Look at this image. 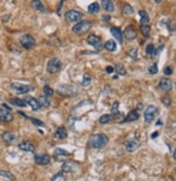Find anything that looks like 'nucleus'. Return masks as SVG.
I'll list each match as a JSON object with an SVG mask.
<instances>
[{
    "mask_svg": "<svg viewBox=\"0 0 176 181\" xmlns=\"http://www.w3.org/2000/svg\"><path fill=\"white\" fill-rule=\"evenodd\" d=\"M110 32H111V34L113 35L114 38H115L116 40L118 41V44H123V34H122V32H121L120 28H118V27H111V28H110Z\"/></svg>",
    "mask_w": 176,
    "mask_h": 181,
    "instance_id": "aec40b11",
    "label": "nucleus"
},
{
    "mask_svg": "<svg viewBox=\"0 0 176 181\" xmlns=\"http://www.w3.org/2000/svg\"><path fill=\"white\" fill-rule=\"evenodd\" d=\"M51 181H65V175H64L63 171H60V173H56V175L52 177Z\"/></svg>",
    "mask_w": 176,
    "mask_h": 181,
    "instance_id": "473e14b6",
    "label": "nucleus"
},
{
    "mask_svg": "<svg viewBox=\"0 0 176 181\" xmlns=\"http://www.w3.org/2000/svg\"><path fill=\"white\" fill-rule=\"evenodd\" d=\"M157 115H158V109H157V106H154V105H148L147 109L145 110V114H144L145 121H146L147 123H151V122L154 121Z\"/></svg>",
    "mask_w": 176,
    "mask_h": 181,
    "instance_id": "6e6552de",
    "label": "nucleus"
},
{
    "mask_svg": "<svg viewBox=\"0 0 176 181\" xmlns=\"http://www.w3.org/2000/svg\"><path fill=\"white\" fill-rule=\"evenodd\" d=\"M38 103H39L40 107H44V109H48L49 106L51 105V102H50V99L48 97H46V96H41V97H39L38 99Z\"/></svg>",
    "mask_w": 176,
    "mask_h": 181,
    "instance_id": "b1692460",
    "label": "nucleus"
},
{
    "mask_svg": "<svg viewBox=\"0 0 176 181\" xmlns=\"http://www.w3.org/2000/svg\"><path fill=\"white\" fill-rule=\"evenodd\" d=\"M91 80H92V78L89 76V75L84 74V77H83V81H82V86H84V87L89 86V85L91 84Z\"/></svg>",
    "mask_w": 176,
    "mask_h": 181,
    "instance_id": "f704fd0d",
    "label": "nucleus"
},
{
    "mask_svg": "<svg viewBox=\"0 0 176 181\" xmlns=\"http://www.w3.org/2000/svg\"><path fill=\"white\" fill-rule=\"evenodd\" d=\"M24 101H25L26 104H28L30 107H32L33 111L36 112V111H38V110H40V105H39V103H38L37 99L30 97V96H27V97L24 99Z\"/></svg>",
    "mask_w": 176,
    "mask_h": 181,
    "instance_id": "2eb2a0df",
    "label": "nucleus"
},
{
    "mask_svg": "<svg viewBox=\"0 0 176 181\" xmlns=\"http://www.w3.org/2000/svg\"><path fill=\"white\" fill-rule=\"evenodd\" d=\"M61 69H62V62L59 59L53 58L48 61L47 70H48L49 74H57L58 72H60Z\"/></svg>",
    "mask_w": 176,
    "mask_h": 181,
    "instance_id": "20e7f679",
    "label": "nucleus"
},
{
    "mask_svg": "<svg viewBox=\"0 0 176 181\" xmlns=\"http://www.w3.org/2000/svg\"><path fill=\"white\" fill-rule=\"evenodd\" d=\"M109 142V138L104 133H97L89 138V145L92 149H102Z\"/></svg>",
    "mask_w": 176,
    "mask_h": 181,
    "instance_id": "f257e3e1",
    "label": "nucleus"
},
{
    "mask_svg": "<svg viewBox=\"0 0 176 181\" xmlns=\"http://www.w3.org/2000/svg\"><path fill=\"white\" fill-rule=\"evenodd\" d=\"M162 49H163V46L160 47V48L157 50L156 46H154L153 44H147V47H146V53L150 56H156L161 50H162Z\"/></svg>",
    "mask_w": 176,
    "mask_h": 181,
    "instance_id": "6ab92c4d",
    "label": "nucleus"
},
{
    "mask_svg": "<svg viewBox=\"0 0 176 181\" xmlns=\"http://www.w3.org/2000/svg\"><path fill=\"white\" fill-rule=\"evenodd\" d=\"M163 73H164V75H165V76H170V75L173 74V69L171 66H166L165 69H164Z\"/></svg>",
    "mask_w": 176,
    "mask_h": 181,
    "instance_id": "37998d69",
    "label": "nucleus"
},
{
    "mask_svg": "<svg viewBox=\"0 0 176 181\" xmlns=\"http://www.w3.org/2000/svg\"><path fill=\"white\" fill-rule=\"evenodd\" d=\"M118 106H120V104H118V102H114L113 105H112V109H111V116L113 117V118H118V117H120L121 113L118 111Z\"/></svg>",
    "mask_w": 176,
    "mask_h": 181,
    "instance_id": "cd10ccee",
    "label": "nucleus"
},
{
    "mask_svg": "<svg viewBox=\"0 0 176 181\" xmlns=\"http://www.w3.org/2000/svg\"><path fill=\"white\" fill-rule=\"evenodd\" d=\"M157 136H158V132H157V131H156V132H153V133H152V135H151V138H156Z\"/></svg>",
    "mask_w": 176,
    "mask_h": 181,
    "instance_id": "de8ad7c7",
    "label": "nucleus"
},
{
    "mask_svg": "<svg viewBox=\"0 0 176 181\" xmlns=\"http://www.w3.org/2000/svg\"><path fill=\"white\" fill-rule=\"evenodd\" d=\"M10 103L13 105H16V106L19 107H25L26 105H27L24 100H22V99H16V98L10 99Z\"/></svg>",
    "mask_w": 176,
    "mask_h": 181,
    "instance_id": "c85d7f7f",
    "label": "nucleus"
},
{
    "mask_svg": "<svg viewBox=\"0 0 176 181\" xmlns=\"http://www.w3.org/2000/svg\"><path fill=\"white\" fill-rule=\"evenodd\" d=\"M114 70H116V73H118V75H125L126 74L125 69L121 64H116L115 67H114Z\"/></svg>",
    "mask_w": 176,
    "mask_h": 181,
    "instance_id": "ea45409f",
    "label": "nucleus"
},
{
    "mask_svg": "<svg viewBox=\"0 0 176 181\" xmlns=\"http://www.w3.org/2000/svg\"><path fill=\"white\" fill-rule=\"evenodd\" d=\"M158 65H157V63H153V64L151 65V66H149L148 69V72L150 75H156L157 73H158Z\"/></svg>",
    "mask_w": 176,
    "mask_h": 181,
    "instance_id": "a19ab883",
    "label": "nucleus"
},
{
    "mask_svg": "<svg viewBox=\"0 0 176 181\" xmlns=\"http://www.w3.org/2000/svg\"><path fill=\"white\" fill-rule=\"evenodd\" d=\"M139 16H140V25H148L149 21H150V18H149L148 13L144 10H140Z\"/></svg>",
    "mask_w": 176,
    "mask_h": 181,
    "instance_id": "393cba45",
    "label": "nucleus"
},
{
    "mask_svg": "<svg viewBox=\"0 0 176 181\" xmlns=\"http://www.w3.org/2000/svg\"><path fill=\"white\" fill-rule=\"evenodd\" d=\"M44 93H45V96H46V97L50 98V97H52V96H53V90L51 89V87L45 86V87H44Z\"/></svg>",
    "mask_w": 176,
    "mask_h": 181,
    "instance_id": "58836bf2",
    "label": "nucleus"
},
{
    "mask_svg": "<svg viewBox=\"0 0 176 181\" xmlns=\"http://www.w3.org/2000/svg\"><path fill=\"white\" fill-rule=\"evenodd\" d=\"M58 92L60 95H62L63 97H68V98H72L77 93L76 91V88L72 85H68V84H61L58 86Z\"/></svg>",
    "mask_w": 176,
    "mask_h": 181,
    "instance_id": "f03ea898",
    "label": "nucleus"
},
{
    "mask_svg": "<svg viewBox=\"0 0 176 181\" xmlns=\"http://www.w3.org/2000/svg\"><path fill=\"white\" fill-rule=\"evenodd\" d=\"M100 11V4L98 2H92L89 7H88V12L90 14H96Z\"/></svg>",
    "mask_w": 176,
    "mask_h": 181,
    "instance_id": "bb28decb",
    "label": "nucleus"
},
{
    "mask_svg": "<svg viewBox=\"0 0 176 181\" xmlns=\"http://www.w3.org/2000/svg\"><path fill=\"white\" fill-rule=\"evenodd\" d=\"M1 138H2V140L6 141V142H8V143L14 142V141L18 140V136H16L15 133H13V132H4V133H2Z\"/></svg>",
    "mask_w": 176,
    "mask_h": 181,
    "instance_id": "412c9836",
    "label": "nucleus"
},
{
    "mask_svg": "<svg viewBox=\"0 0 176 181\" xmlns=\"http://www.w3.org/2000/svg\"><path fill=\"white\" fill-rule=\"evenodd\" d=\"M161 124H163L162 121H160V119H159V121L157 122V126H161Z\"/></svg>",
    "mask_w": 176,
    "mask_h": 181,
    "instance_id": "09e8293b",
    "label": "nucleus"
},
{
    "mask_svg": "<svg viewBox=\"0 0 176 181\" xmlns=\"http://www.w3.org/2000/svg\"><path fill=\"white\" fill-rule=\"evenodd\" d=\"M87 42L90 44V46H92L95 49H96L97 51H101L102 49H103V44H102L101 39L99 38L97 35H89L87 38Z\"/></svg>",
    "mask_w": 176,
    "mask_h": 181,
    "instance_id": "1a4fd4ad",
    "label": "nucleus"
},
{
    "mask_svg": "<svg viewBox=\"0 0 176 181\" xmlns=\"http://www.w3.org/2000/svg\"><path fill=\"white\" fill-rule=\"evenodd\" d=\"M162 101H163V103L166 105V106H170V105H171V99H168V98H163V99H162Z\"/></svg>",
    "mask_w": 176,
    "mask_h": 181,
    "instance_id": "c03bdc74",
    "label": "nucleus"
},
{
    "mask_svg": "<svg viewBox=\"0 0 176 181\" xmlns=\"http://www.w3.org/2000/svg\"><path fill=\"white\" fill-rule=\"evenodd\" d=\"M54 155H56V156H69L70 153L63 149H56L54 150Z\"/></svg>",
    "mask_w": 176,
    "mask_h": 181,
    "instance_id": "c9c22d12",
    "label": "nucleus"
},
{
    "mask_svg": "<svg viewBox=\"0 0 176 181\" xmlns=\"http://www.w3.org/2000/svg\"><path fill=\"white\" fill-rule=\"evenodd\" d=\"M159 88L162 89L164 91H171L173 88V83L168 78H161L159 83Z\"/></svg>",
    "mask_w": 176,
    "mask_h": 181,
    "instance_id": "dca6fc26",
    "label": "nucleus"
},
{
    "mask_svg": "<svg viewBox=\"0 0 176 181\" xmlns=\"http://www.w3.org/2000/svg\"><path fill=\"white\" fill-rule=\"evenodd\" d=\"M83 13L80 12L77 10H69L68 12L65 13V18L71 23H75L78 22L83 18Z\"/></svg>",
    "mask_w": 176,
    "mask_h": 181,
    "instance_id": "9d476101",
    "label": "nucleus"
},
{
    "mask_svg": "<svg viewBox=\"0 0 176 181\" xmlns=\"http://www.w3.org/2000/svg\"><path fill=\"white\" fill-rule=\"evenodd\" d=\"M35 159V163L37 165H40V166H46L50 163V156L47 154H36L34 157Z\"/></svg>",
    "mask_w": 176,
    "mask_h": 181,
    "instance_id": "ddd939ff",
    "label": "nucleus"
},
{
    "mask_svg": "<svg viewBox=\"0 0 176 181\" xmlns=\"http://www.w3.org/2000/svg\"><path fill=\"white\" fill-rule=\"evenodd\" d=\"M124 35V37L127 40H135L137 38V34H136V30L134 29L133 26H127L125 28L124 33H122Z\"/></svg>",
    "mask_w": 176,
    "mask_h": 181,
    "instance_id": "4468645a",
    "label": "nucleus"
},
{
    "mask_svg": "<svg viewBox=\"0 0 176 181\" xmlns=\"http://www.w3.org/2000/svg\"><path fill=\"white\" fill-rule=\"evenodd\" d=\"M19 149H20L21 151H24V152H34L35 145L33 144L32 142H30V141H23L22 143L19 144Z\"/></svg>",
    "mask_w": 176,
    "mask_h": 181,
    "instance_id": "a211bd4d",
    "label": "nucleus"
},
{
    "mask_svg": "<svg viewBox=\"0 0 176 181\" xmlns=\"http://www.w3.org/2000/svg\"><path fill=\"white\" fill-rule=\"evenodd\" d=\"M142 109V107H141V104H139L138 105V110H141Z\"/></svg>",
    "mask_w": 176,
    "mask_h": 181,
    "instance_id": "8fccbe9b",
    "label": "nucleus"
},
{
    "mask_svg": "<svg viewBox=\"0 0 176 181\" xmlns=\"http://www.w3.org/2000/svg\"><path fill=\"white\" fill-rule=\"evenodd\" d=\"M11 89H12L15 93H18V95H24V93H27V92H30V91H33L34 87L28 86V85L13 83V84H11Z\"/></svg>",
    "mask_w": 176,
    "mask_h": 181,
    "instance_id": "39448f33",
    "label": "nucleus"
},
{
    "mask_svg": "<svg viewBox=\"0 0 176 181\" xmlns=\"http://www.w3.org/2000/svg\"><path fill=\"white\" fill-rule=\"evenodd\" d=\"M124 147H125L126 151L129 152V153H132V152H135L136 150L139 149L140 142H139L138 139H136V138H133V139H129V140L125 141Z\"/></svg>",
    "mask_w": 176,
    "mask_h": 181,
    "instance_id": "9b49d317",
    "label": "nucleus"
},
{
    "mask_svg": "<svg viewBox=\"0 0 176 181\" xmlns=\"http://www.w3.org/2000/svg\"><path fill=\"white\" fill-rule=\"evenodd\" d=\"M0 176L3 178H7V179H10L13 180V175L10 173V171H7V170H0Z\"/></svg>",
    "mask_w": 176,
    "mask_h": 181,
    "instance_id": "e433bc0d",
    "label": "nucleus"
},
{
    "mask_svg": "<svg viewBox=\"0 0 176 181\" xmlns=\"http://www.w3.org/2000/svg\"><path fill=\"white\" fill-rule=\"evenodd\" d=\"M30 122H32V123L34 124L35 126H37V127H44V126H45L44 122H41V121H40V119H36V118H30Z\"/></svg>",
    "mask_w": 176,
    "mask_h": 181,
    "instance_id": "79ce46f5",
    "label": "nucleus"
},
{
    "mask_svg": "<svg viewBox=\"0 0 176 181\" xmlns=\"http://www.w3.org/2000/svg\"><path fill=\"white\" fill-rule=\"evenodd\" d=\"M13 119V115L11 114V109L8 107V105L2 104V107L0 109V122L2 123H9Z\"/></svg>",
    "mask_w": 176,
    "mask_h": 181,
    "instance_id": "0eeeda50",
    "label": "nucleus"
},
{
    "mask_svg": "<svg viewBox=\"0 0 176 181\" xmlns=\"http://www.w3.org/2000/svg\"><path fill=\"white\" fill-rule=\"evenodd\" d=\"M68 137V133H66V130L65 128L63 127H60L56 130V133L53 135V138L54 139H59V140H62V139H65Z\"/></svg>",
    "mask_w": 176,
    "mask_h": 181,
    "instance_id": "4be33fe9",
    "label": "nucleus"
},
{
    "mask_svg": "<svg viewBox=\"0 0 176 181\" xmlns=\"http://www.w3.org/2000/svg\"><path fill=\"white\" fill-rule=\"evenodd\" d=\"M128 55L132 59H134V60H136L137 56H138V50H137L136 48H130L129 50H128Z\"/></svg>",
    "mask_w": 176,
    "mask_h": 181,
    "instance_id": "4c0bfd02",
    "label": "nucleus"
},
{
    "mask_svg": "<svg viewBox=\"0 0 176 181\" xmlns=\"http://www.w3.org/2000/svg\"><path fill=\"white\" fill-rule=\"evenodd\" d=\"M77 170H78V164L73 161L65 162L62 166L63 173H76Z\"/></svg>",
    "mask_w": 176,
    "mask_h": 181,
    "instance_id": "f8f14e48",
    "label": "nucleus"
},
{
    "mask_svg": "<svg viewBox=\"0 0 176 181\" xmlns=\"http://www.w3.org/2000/svg\"><path fill=\"white\" fill-rule=\"evenodd\" d=\"M102 18H103L106 22H110V21H111V16L110 15H103V16H102Z\"/></svg>",
    "mask_w": 176,
    "mask_h": 181,
    "instance_id": "49530a36",
    "label": "nucleus"
},
{
    "mask_svg": "<svg viewBox=\"0 0 176 181\" xmlns=\"http://www.w3.org/2000/svg\"><path fill=\"white\" fill-rule=\"evenodd\" d=\"M122 12L124 15H132V14L134 13V9L132 8V6H130L129 3H125L124 7H123Z\"/></svg>",
    "mask_w": 176,
    "mask_h": 181,
    "instance_id": "7c9ffc66",
    "label": "nucleus"
},
{
    "mask_svg": "<svg viewBox=\"0 0 176 181\" xmlns=\"http://www.w3.org/2000/svg\"><path fill=\"white\" fill-rule=\"evenodd\" d=\"M150 26L149 25H140V33L144 35L145 37H148L150 34Z\"/></svg>",
    "mask_w": 176,
    "mask_h": 181,
    "instance_id": "2f4dec72",
    "label": "nucleus"
},
{
    "mask_svg": "<svg viewBox=\"0 0 176 181\" xmlns=\"http://www.w3.org/2000/svg\"><path fill=\"white\" fill-rule=\"evenodd\" d=\"M111 119H112V116H111L110 114H103L100 118H99V123L100 124H108Z\"/></svg>",
    "mask_w": 176,
    "mask_h": 181,
    "instance_id": "72a5a7b5",
    "label": "nucleus"
},
{
    "mask_svg": "<svg viewBox=\"0 0 176 181\" xmlns=\"http://www.w3.org/2000/svg\"><path fill=\"white\" fill-rule=\"evenodd\" d=\"M101 7L107 11V12H113L114 11V3L111 0H102Z\"/></svg>",
    "mask_w": 176,
    "mask_h": 181,
    "instance_id": "5701e85b",
    "label": "nucleus"
},
{
    "mask_svg": "<svg viewBox=\"0 0 176 181\" xmlns=\"http://www.w3.org/2000/svg\"><path fill=\"white\" fill-rule=\"evenodd\" d=\"M116 42L113 40V39H110V40H108L106 42V44H103V49H106V50L110 51V52H113V51L116 50Z\"/></svg>",
    "mask_w": 176,
    "mask_h": 181,
    "instance_id": "a878e982",
    "label": "nucleus"
},
{
    "mask_svg": "<svg viewBox=\"0 0 176 181\" xmlns=\"http://www.w3.org/2000/svg\"><path fill=\"white\" fill-rule=\"evenodd\" d=\"M32 4L36 10L40 11V12H45L46 11V8H45L44 3L41 1H38V0H33L32 1Z\"/></svg>",
    "mask_w": 176,
    "mask_h": 181,
    "instance_id": "c756f323",
    "label": "nucleus"
},
{
    "mask_svg": "<svg viewBox=\"0 0 176 181\" xmlns=\"http://www.w3.org/2000/svg\"><path fill=\"white\" fill-rule=\"evenodd\" d=\"M92 26V23L90 21H87V20H84V21H80L78 23L73 26L72 30L73 33L75 34H85L87 33L88 30L90 29V27Z\"/></svg>",
    "mask_w": 176,
    "mask_h": 181,
    "instance_id": "7ed1b4c3",
    "label": "nucleus"
},
{
    "mask_svg": "<svg viewBox=\"0 0 176 181\" xmlns=\"http://www.w3.org/2000/svg\"><path fill=\"white\" fill-rule=\"evenodd\" d=\"M138 118H139V113L137 112L136 110H133V111H130L128 113V115L121 122V123L124 124V123H130V122H136Z\"/></svg>",
    "mask_w": 176,
    "mask_h": 181,
    "instance_id": "f3484780",
    "label": "nucleus"
},
{
    "mask_svg": "<svg viewBox=\"0 0 176 181\" xmlns=\"http://www.w3.org/2000/svg\"><path fill=\"white\" fill-rule=\"evenodd\" d=\"M106 72L108 73V74H112V73H114V67L109 65V66L106 67Z\"/></svg>",
    "mask_w": 176,
    "mask_h": 181,
    "instance_id": "a18cd8bd",
    "label": "nucleus"
},
{
    "mask_svg": "<svg viewBox=\"0 0 176 181\" xmlns=\"http://www.w3.org/2000/svg\"><path fill=\"white\" fill-rule=\"evenodd\" d=\"M20 42L22 44V47L24 49H32L33 47L35 46L36 44V40L35 38L32 36V35H28V34H24L22 36H20Z\"/></svg>",
    "mask_w": 176,
    "mask_h": 181,
    "instance_id": "423d86ee",
    "label": "nucleus"
}]
</instances>
